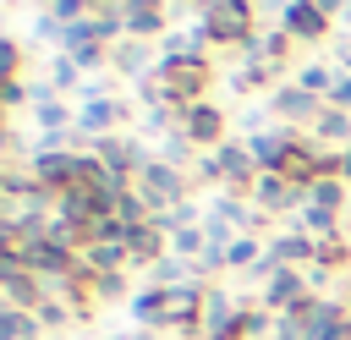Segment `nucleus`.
<instances>
[{"instance_id": "obj_1", "label": "nucleus", "mask_w": 351, "mask_h": 340, "mask_svg": "<svg viewBox=\"0 0 351 340\" xmlns=\"http://www.w3.org/2000/svg\"><path fill=\"white\" fill-rule=\"evenodd\" d=\"M132 192L148 203V214L159 219V214H170V208H181L186 203V170H176V165H165L159 154L137 170V181H132Z\"/></svg>"}, {"instance_id": "obj_2", "label": "nucleus", "mask_w": 351, "mask_h": 340, "mask_svg": "<svg viewBox=\"0 0 351 340\" xmlns=\"http://www.w3.org/2000/svg\"><path fill=\"white\" fill-rule=\"evenodd\" d=\"M252 16H258L252 5H203V11H197V33H203L208 44H236V49H241V44L258 33Z\"/></svg>"}, {"instance_id": "obj_3", "label": "nucleus", "mask_w": 351, "mask_h": 340, "mask_svg": "<svg viewBox=\"0 0 351 340\" xmlns=\"http://www.w3.org/2000/svg\"><path fill=\"white\" fill-rule=\"evenodd\" d=\"M247 197H252V208H258V214H285V208H296V214H302L307 186H296V181H291V175H280V170H258V181L247 186Z\"/></svg>"}, {"instance_id": "obj_4", "label": "nucleus", "mask_w": 351, "mask_h": 340, "mask_svg": "<svg viewBox=\"0 0 351 340\" xmlns=\"http://www.w3.org/2000/svg\"><path fill=\"white\" fill-rule=\"evenodd\" d=\"M263 104H269V115H274L280 126H307V132H313V121L324 115V99H313V93L296 88V82H280Z\"/></svg>"}, {"instance_id": "obj_5", "label": "nucleus", "mask_w": 351, "mask_h": 340, "mask_svg": "<svg viewBox=\"0 0 351 340\" xmlns=\"http://www.w3.org/2000/svg\"><path fill=\"white\" fill-rule=\"evenodd\" d=\"M126 115H132V104H121V99H82V110H77V137H88V143H104V137H115L121 126H126Z\"/></svg>"}, {"instance_id": "obj_6", "label": "nucleus", "mask_w": 351, "mask_h": 340, "mask_svg": "<svg viewBox=\"0 0 351 340\" xmlns=\"http://www.w3.org/2000/svg\"><path fill=\"white\" fill-rule=\"evenodd\" d=\"M110 71L132 77V88H137L143 77H154V71H159V44H143V38H121V44L110 49Z\"/></svg>"}, {"instance_id": "obj_7", "label": "nucleus", "mask_w": 351, "mask_h": 340, "mask_svg": "<svg viewBox=\"0 0 351 340\" xmlns=\"http://www.w3.org/2000/svg\"><path fill=\"white\" fill-rule=\"evenodd\" d=\"M280 22H285V33L291 38H307V44H318V38H329V22H335V5H280Z\"/></svg>"}, {"instance_id": "obj_8", "label": "nucleus", "mask_w": 351, "mask_h": 340, "mask_svg": "<svg viewBox=\"0 0 351 340\" xmlns=\"http://www.w3.org/2000/svg\"><path fill=\"white\" fill-rule=\"evenodd\" d=\"M186 137L197 143V154L219 148V143H225V110H214L208 99H203V104H192V110H186Z\"/></svg>"}, {"instance_id": "obj_9", "label": "nucleus", "mask_w": 351, "mask_h": 340, "mask_svg": "<svg viewBox=\"0 0 351 340\" xmlns=\"http://www.w3.org/2000/svg\"><path fill=\"white\" fill-rule=\"evenodd\" d=\"M165 27H170V11H165V5H126V38L159 44Z\"/></svg>"}, {"instance_id": "obj_10", "label": "nucleus", "mask_w": 351, "mask_h": 340, "mask_svg": "<svg viewBox=\"0 0 351 340\" xmlns=\"http://www.w3.org/2000/svg\"><path fill=\"white\" fill-rule=\"evenodd\" d=\"M77 82H82V66H77L71 55H60V49H55V55L44 60V88L60 99V93H66V88H77ZM82 88H88V82H82Z\"/></svg>"}, {"instance_id": "obj_11", "label": "nucleus", "mask_w": 351, "mask_h": 340, "mask_svg": "<svg viewBox=\"0 0 351 340\" xmlns=\"http://www.w3.org/2000/svg\"><path fill=\"white\" fill-rule=\"evenodd\" d=\"M291 82H296V88H307L313 99H329V88L340 82V71H335L329 60H307V66H296V71H291Z\"/></svg>"}, {"instance_id": "obj_12", "label": "nucleus", "mask_w": 351, "mask_h": 340, "mask_svg": "<svg viewBox=\"0 0 351 340\" xmlns=\"http://www.w3.org/2000/svg\"><path fill=\"white\" fill-rule=\"evenodd\" d=\"M307 203H313V208L340 214V208H346V181H340V175H318V181L307 186Z\"/></svg>"}, {"instance_id": "obj_13", "label": "nucleus", "mask_w": 351, "mask_h": 340, "mask_svg": "<svg viewBox=\"0 0 351 340\" xmlns=\"http://www.w3.org/2000/svg\"><path fill=\"white\" fill-rule=\"evenodd\" d=\"M33 335H44L38 329V313H22V307H5L0 313V340H33Z\"/></svg>"}, {"instance_id": "obj_14", "label": "nucleus", "mask_w": 351, "mask_h": 340, "mask_svg": "<svg viewBox=\"0 0 351 340\" xmlns=\"http://www.w3.org/2000/svg\"><path fill=\"white\" fill-rule=\"evenodd\" d=\"M263 252H269V247H263L258 236H236V241H230V252H225V269H247V274H252Z\"/></svg>"}, {"instance_id": "obj_15", "label": "nucleus", "mask_w": 351, "mask_h": 340, "mask_svg": "<svg viewBox=\"0 0 351 340\" xmlns=\"http://www.w3.org/2000/svg\"><path fill=\"white\" fill-rule=\"evenodd\" d=\"M88 291H93V302H121L126 296V274H93Z\"/></svg>"}]
</instances>
